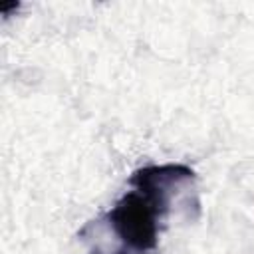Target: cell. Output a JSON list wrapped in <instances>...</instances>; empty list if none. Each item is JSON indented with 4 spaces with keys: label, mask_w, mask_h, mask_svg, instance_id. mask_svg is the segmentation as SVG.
<instances>
[{
    "label": "cell",
    "mask_w": 254,
    "mask_h": 254,
    "mask_svg": "<svg viewBox=\"0 0 254 254\" xmlns=\"http://www.w3.org/2000/svg\"><path fill=\"white\" fill-rule=\"evenodd\" d=\"M127 185L109 210L79 228L87 254H153L177 206L200 212L196 173L189 165H147L133 171Z\"/></svg>",
    "instance_id": "cell-1"
}]
</instances>
